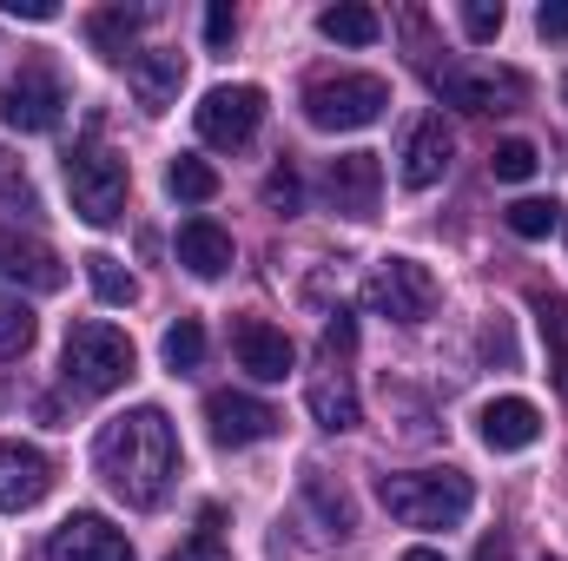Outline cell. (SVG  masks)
<instances>
[{"instance_id": "12", "label": "cell", "mask_w": 568, "mask_h": 561, "mask_svg": "<svg viewBox=\"0 0 568 561\" xmlns=\"http://www.w3.org/2000/svg\"><path fill=\"white\" fill-rule=\"evenodd\" d=\"M47 561H133V542L106 516H67L47 536Z\"/></svg>"}, {"instance_id": "17", "label": "cell", "mask_w": 568, "mask_h": 561, "mask_svg": "<svg viewBox=\"0 0 568 561\" xmlns=\"http://www.w3.org/2000/svg\"><path fill=\"white\" fill-rule=\"evenodd\" d=\"M483 442L496 449V456H516V449H536V436H542V410L529 404V397H496V404H483Z\"/></svg>"}, {"instance_id": "37", "label": "cell", "mask_w": 568, "mask_h": 561, "mask_svg": "<svg viewBox=\"0 0 568 561\" xmlns=\"http://www.w3.org/2000/svg\"><path fill=\"white\" fill-rule=\"evenodd\" d=\"M536 27H542L549 40H568V0H542V13H536Z\"/></svg>"}, {"instance_id": "14", "label": "cell", "mask_w": 568, "mask_h": 561, "mask_svg": "<svg viewBox=\"0 0 568 561\" xmlns=\"http://www.w3.org/2000/svg\"><path fill=\"white\" fill-rule=\"evenodd\" d=\"M53 489V462L33 442H0V509H33Z\"/></svg>"}, {"instance_id": "22", "label": "cell", "mask_w": 568, "mask_h": 561, "mask_svg": "<svg viewBox=\"0 0 568 561\" xmlns=\"http://www.w3.org/2000/svg\"><path fill=\"white\" fill-rule=\"evenodd\" d=\"M529 304H536V324H542V344H549V377L568 397V297L562 290H536Z\"/></svg>"}, {"instance_id": "30", "label": "cell", "mask_w": 568, "mask_h": 561, "mask_svg": "<svg viewBox=\"0 0 568 561\" xmlns=\"http://www.w3.org/2000/svg\"><path fill=\"white\" fill-rule=\"evenodd\" d=\"M536 165H542V152L529 140H503L496 152H489V172L503 178V185H523V178H536Z\"/></svg>"}, {"instance_id": "19", "label": "cell", "mask_w": 568, "mask_h": 561, "mask_svg": "<svg viewBox=\"0 0 568 561\" xmlns=\"http://www.w3.org/2000/svg\"><path fill=\"white\" fill-rule=\"evenodd\" d=\"M0 272L13 284H27V290H60L67 272H60V258L47 252V245H33V238H13V232H0Z\"/></svg>"}, {"instance_id": "29", "label": "cell", "mask_w": 568, "mask_h": 561, "mask_svg": "<svg viewBox=\"0 0 568 561\" xmlns=\"http://www.w3.org/2000/svg\"><path fill=\"white\" fill-rule=\"evenodd\" d=\"M556 225H562V205L556 198H516L509 205V232L516 238H549Z\"/></svg>"}, {"instance_id": "1", "label": "cell", "mask_w": 568, "mask_h": 561, "mask_svg": "<svg viewBox=\"0 0 568 561\" xmlns=\"http://www.w3.org/2000/svg\"><path fill=\"white\" fill-rule=\"evenodd\" d=\"M93 469L106 476V489L126 502V509H159L172 476H179V436L172 417L159 404H140L126 417H113L93 436Z\"/></svg>"}, {"instance_id": "38", "label": "cell", "mask_w": 568, "mask_h": 561, "mask_svg": "<svg viewBox=\"0 0 568 561\" xmlns=\"http://www.w3.org/2000/svg\"><path fill=\"white\" fill-rule=\"evenodd\" d=\"M7 13H13V20H53L60 7H53V0H7Z\"/></svg>"}, {"instance_id": "2", "label": "cell", "mask_w": 568, "mask_h": 561, "mask_svg": "<svg viewBox=\"0 0 568 561\" xmlns=\"http://www.w3.org/2000/svg\"><path fill=\"white\" fill-rule=\"evenodd\" d=\"M133 370H140L133 337H126V330H113V324H100V317L73 324V330H67V344H60V384H67L73 397H113Z\"/></svg>"}, {"instance_id": "28", "label": "cell", "mask_w": 568, "mask_h": 561, "mask_svg": "<svg viewBox=\"0 0 568 561\" xmlns=\"http://www.w3.org/2000/svg\"><path fill=\"white\" fill-rule=\"evenodd\" d=\"M33 330H40L33 304L27 297H0V357H27L33 350Z\"/></svg>"}, {"instance_id": "23", "label": "cell", "mask_w": 568, "mask_h": 561, "mask_svg": "<svg viewBox=\"0 0 568 561\" xmlns=\"http://www.w3.org/2000/svg\"><path fill=\"white\" fill-rule=\"evenodd\" d=\"M317 33L337 40V47H371V40L384 33V20H377V7L344 0V7H324V13H317Z\"/></svg>"}, {"instance_id": "35", "label": "cell", "mask_w": 568, "mask_h": 561, "mask_svg": "<svg viewBox=\"0 0 568 561\" xmlns=\"http://www.w3.org/2000/svg\"><path fill=\"white\" fill-rule=\"evenodd\" d=\"M232 33H239V13H232L225 0H212V7H205V40H212V47H232Z\"/></svg>"}, {"instance_id": "15", "label": "cell", "mask_w": 568, "mask_h": 561, "mask_svg": "<svg viewBox=\"0 0 568 561\" xmlns=\"http://www.w3.org/2000/svg\"><path fill=\"white\" fill-rule=\"evenodd\" d=\"M443 172H449V126H443L436 113H424V120L404 133V152H397V178H404L410 192H429Z\"/></svg>"}, {"instance_id": "8", "label": "cell", "mask_w": 568, "mask_h": 561, "mask_svg": "<svg viewBox=\"0 0 568 561\" xmlns=\"http://www.w3.org/2000/svg\"><path fill=\"white\" fill-rule=\"evenodd\" d=\"M60 106H67V86H60V73L53 67H20L7 86H0V120L13 126V133H53L60 126Z\"/></svg>"}, {"instance_id": "36", "label": "cell", "mask_w": 568, "mask_h": 561, "mask_svg": "<svg viewBox=\"0 0 568 561\" xmlns=\"http://www.w3.org/2000/svg\"><path fill=\"white\" fill-rule=\"evenodd\" d=\"M351 344H357V324H351L344 310H331V324H324V350L337 357V350H351Z\"/></svg>"}, {"instance_id": "18", "label": "cell", "mask_w": 568, "mask_h": 561, "mask_svg": "<svg viewBox=\"0 0 568 561\" xmlns=\"http://www.w3.org/2000/svg\"><path fill=\"white\" fill-rule=\"evenodd\" d=\"M179 265L192 278H225L232 272V232L212 225V218H185L179 225Z\"/></svg>"}, {"instance_id": "21", "label": "cell", "mask_w": 568, "mask_h": 561, "mask_svg": "<svg viewBox=\"0 0 568 561\" xmlns=\"http://www.w3.org/2000/svg\"><path fill=\"white\" fill-rule=\"evenodd\" d=\"M140 27H145L140 7H100V13H87V40H93V53H106V60H126L133 40H140Z\"/></svg>"}, {"instance_id": "9", "label": "cell", "mask_w": 568, "mask_h": 561, "mask_svg": "<svg viewBox=\"0 0 568 561\" xmlns=\"http://www.w3.org/2000/svg\"><path fill=\"white\" fill-rule=\"evenodd\" d=\"M258 120H265V93L258 86H212L205 100H199V113H192V126H199V140L219 145V152H239V145L258 133Z\"/></svg>"}, {"instance_id": "31", "label": "cell", "mask_w": 568, "mask_h": 561, "mask_svg": "<svg viewBox=\"0 0 568 561\" xmlns=\"http://www.w3.org/2000/svg\"><path fill=\"white\" fill-rule=\"evenodd\" d=\"M503 20H509L503 0H469V7H463V33H469L476 47H489V40L503 33Z\"/></svg>"}, {"instance_id": "5", "label": "cell", "mask_w": 568, "mask_h": 561, "mask_svg": "<svg viewBox=\"0 0 568 561\" xmlns=\"http://www.w3.org/2000/svg\"><path fill=\"white\" fill-rule=\"evenodd\" d=\"M384 106H390V86L377 73H324L304 86V120L317 133H364L384 120Z\"/></svg>"}, {"instance_id": "39", "label": "cell", "mask_w": 568, "mask_h": 561, "mask_svg": "<svg viewBox=\"0 0 568 561\" xmlns=\"http://www.w3.org/2000/svg\"><path fill=\"white\" fill-rule=\"evenodd\" d=\"M476 561H509V542H503V536H483V542H476Z\"/></svg>"}, {"instance_id": "13", "label": "cell", "mask_w": 568, "mask_h": 561, "mask_svg": "<svg viewBox=\"0 0 568 561\" xmlns=\"http://www.w3.org/2000/svg\"><path fill=\"white\" fill-rule=\"evenodd\" d=\"M232 350H239V370H252L258 384H284L291 364H297L291 337H284L278 324H265V317H239L232 324Z\"/></svg>"}, {"instance_id": "10", "label": "cell", "mask_w": 568, "mask_h": 561, "mask_svg": "<svg viewBox=\"0 0 568 561\" xmlns=\"http://www.w3.org/2000/svg\"><path fill=\"white\" fill-rule=\"evenodd\" d=\"M205 429H212L219 449H252V442H265L278 429V410L245 397V390H212L205 397Z\"/></svg>"}, {"instance_id": "41", "label": "cell", "mask_w": 568, "mask_h": 561, "mask_svg": "<svg viewBox=\"0 0 568 561\" xmlns=\"http://www.w3.org/2000/svg\"><path fill=\"white\" fill-rule=\"evenodd\" d=\"M562 232H568V212H562Z\"/></svg>"}, {"instance_id": "26", "label": "cell", "mask_w": 568, "mask_h": 561, "mask_svg": "<svg viewBox=\"0 0 568 561\" xmlns=\"http://www.w3.org/2000/svg\"><path fill=\"white\" fill-rule=\"evenodd\" d=\"M159 350H165V370H172V377L199 370V364H205V324H199V317H179V324L165 330Z\"/></svg>"}, {"instance_id": "32", "label": "cell", "mask_w": 568, "mask_h": 561, "mask_svg": "<svg viewBox=\"0 0 568 561\" xmlns=\"http://www.w3.org/2000/svg\"><path fill=\"white\" fill-rule=\"evenodd\" d=\"M265 205H272L278 218H291V212L304 205V185H297V172H291V165H278V172L265 178Z\"/></svg>"}, {"instance_id": "3", "label": "cell", "mask_w": 568, "mask_h": 561, "mask_svg": "<svg viewBox=\"0 0 568 561\" xmlns=\"http://www.w3.org/2000/svg\"><path fill=\"white\" fill-rule=\"evenodd\" d=\"M384 509L404 522V529H456L469 509H476V489L463 469H410V476H384L377 482Z\"/></svg>"}, {"instance_id": "24", "label": "cell", "mask_w": 568, "mask_h": 561, "mask_svg": "<svg viewBox=\"0 0 568 561\" xmlns=\"http://www.w3.org/2000/svg\"><path fill=\"white\" fill-rule=\"evenodd\" d=\"M165 192H172V198H185V205H205V198H219V172H212L205 159L179 152V159L165 165Z\"/></svg>"}, {"instance_id": "33", "label": "cell", "mask_w": 568, "mask_h": 561, "mask_svg": "<svg viewBox=\"0 0 568 561\" xmlns=\"http://www.w3.org/2000/svg\"><path fill=\"white\" fill-rule=\"evenodd\" d=\"M165 561H232V549L219 542V529H205V522H199V536H192V542H179Z\"/></svg>"}, {"instance_id": "16", "label": "cell", "mask_w": 568, "mask_h": 561, "mask_svg": "<svg viewBox=\"0 0 568 561\" xmlns=\"http://www.w3.org/2000/svg\"><path fill=\"white\" fill-rule=\"evenodd\" d=\"M126 80H133V100H140L145 113H165L179 100V86H185V53H172V47L133 53L126 60Z\"/></svg>"}, {"instance_id": "25", "label": "cell", "mask_w": 568, "mask_h": 561, "mask_svg": "<svg viewBox=\"0 0 568 561\" xmlns=\"http://www.w3.org/2000/svg\"><path fill=\"white\" fill-rule=\"evenodd\" d=\"M304 496L317 502V516L337 529V536H351L357 529V509H351V496H344V482H331L324 469H304Z\"/></svg>"}, {"instance_id": "20", "label": "cell", "mask_w": 568, "mask_h": 561, "mask_svg": "<svg viewBox=\"0 0 568 561\" xmlns=\"http://www.w3.org/2000/svg\"><path fill=\"white\" fill-rule=\"evenodd\" d=\"M304 404H311V417H317V429H357V390H351V377L344 370H324V377H311V390H304Z\"/></svg>"}, {"instance_id": "4", "label": "cell", "mask_w": 568, "mask_h": 561, "mask_svg": "<svg viewBox=\"0 0 568 561\" xmlns=\"http://www.w3.org/2000/svg\"><path fill=\"white\" fill-rule=\"evenodd\" d=\"M126 185H133L126 178V159L100 140V133L73 140V152H67V192H73V212L87 225H120L126 218Z\"/></svg>"}, {"instance_id": "34", "label": "cell", "mask_w": 568, "mask_h": 561, "mask_svg": "<svg viewBox=\"0 0 568 561\" xmlns=\"http://www.w3.org/2000/svg\"><path fill=\"white\" fill-rule=\"evenodd\" d=\"M0 198H7V205H33V185H27V165H20V159H13L7 145H0Z\"/></svg>"}, {"instance_id": "6", "label": "cell", "mask_w": 568, "mask_h": 561, "mask_svg": "<svg viewBox=\"0 0 568 561\" xmlns=\"http://www.w3.org/2000/svg\"><path fill=\"white\" fill-rule=\"evenodd\" d=\"M429 86L443 93V106H463V113H516L529 100V80L496 67H429Z\"/></svg>"}, {"instance_id": "27", "label": "cell", "mask_w": 568, "mask_h": 561, "mask_svg": "<svg viewBox=\"0 0 568 561\" xmlns=\"http://www.w3.org/2000/svg\"><path fill=\"white\" fill-rule=\"evenodd\" d=\"M87 284L100 290V304H133V297H140V278H133L113 252H93V258H87Z\"/></svg>"}, {"instance_id": "7", "label": "cell", "mask_w": 568, "mask_h": 561, "mask_svg": "<svg viewBox=\"0 0 568 561\" xmlns=\"http://www.w3.org/2000/svg\"><path fill=\"white\" fill-rule=\"evenodd\" d=\"M364 304L377 317H390V324H424L429 310H436V278H429V265H417V258H384L364 278Z\"/></svg>"}, {"instance_id": "11", "label": "cell", "mask_w": 568, "mask_h": 561, "mask_svg": "<svg viewBox=\"0 0 568 561\" xmlns=\"http://www.w3.org/2000/svg\"><path fill=\"white\" fill-rule=\"evenodd\" d=\"M324 192H331V205H337L344 218H377V198H384V165H377V152H344V159H331Z\"/></svg>"}, {"instance_id": "42", "label": "cell", "mask_w": 568, "mask_h": 561, "mask_svg": "<svg viewBox=\"0 0 568 561\" xmlns=\"http://www.w3.org/2000/svg\"><path fill=\"white\" fill-rule=\"evenodd\" d=\"M562 93H568V86H562Z\"/></svg>"}, {"instance_id": "40", "label": "cell", "mask_w": 568, "mask_h": 561, "mask_svg": "<svg viewBox=\"0 0 568 561\" xmlns=\"http://www.w3.org/2000/svg\"><path fill=\"white\" fill-rule=\"evenodd\" d=\"M404 561H443V549H410Z\"/></svg>"}]
</instances>
